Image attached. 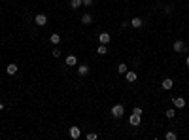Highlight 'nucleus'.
Here are the masks:
<instances>
[{
  "label": "nucleus",
  "mask_w": 189,
  "mask_h": 140,
  "mask_svg": "<svg viewBox=\"0 0 189 140\" xmlns=\"http://www.w3.org/2000/svg\"><path fill=\"white\" fill-rule=\"evenodd\" d=\"M95 0H83V6H93Z\"/></svg>",
  "instance_id": "nucleus-25"
},
{
  "label": "nucleus",
  "mask_w": 189,
  "mask_h": 140,
  "mask_svg": "<svg viewBox=\"0 0 189 140\" xmlns=\"http://www.w3.org/2000/svg\"><path fill=\"white\" fill-rule=\"evenodd\" d=\"M174 106L176 108H185V99L183 96H174Z\"/></svg>",
  "instance_id": "nucleus-10"
},
{
  "label": "nucleus",
  "mask_w": 189,
  "mask_h": 140,
  "mask_svg": "<svg viewBox=\"0 0 189 140\" xmlns=\"http://www.w3.org/2000/svg\"><path fill=\"white\" fill-rule=\"evenodd\" d=\"M80 136H81V129H80V127H70V138L77 140Z\"/></svg>",
  "instance_id": "nucleus-7"
},
{
  "label": "nucleus",
  "mask_w": 189,
  "mask_h": 140,
  "mask_svg": "<svg viewBox=\"0 0 189 140\" xmlns=\"http://www.w3.org/2000/svg\"><path fill=\"white\" fill-rule=\"evenodd\" d=\"M140 119H142V115L132 112V114H130V117H129V123H130L132 127H138V125H140Z\"/></svg>",
  "instance_id": "nucleus-4"
},
{
  "label": "nucleus",
  "mask_w": 189,
  "mask_h": 140,
  "mask_svg": "<svg viewBox=\"0 0 189 140\" xmlns=\"http://www.w3.org/2000/svg\"><path fill=\"white\" fill-rule=\"evenodd\" d=\"M164 13L170 15V13H172V6H164Z\"/></svg>",
  "instance_id": "nucleus-23"
},
{
  "label": "nucleus",
  "mask_w": 189,
  "mask_h": 140,
  "mask_svg": "<svg viewBox=\"0 0 189 140\" xmlns=\"http://www.w3.org/2000/svg\"><path fill=\"white\" fill-rule=\"evenodd\" d=\"M17 70H19V66H17L15 62H9L8 66H6V72L9 74V76H13V74H17Z\"/></svg>",
  "instance_id": "nucleus-8"
},
{
  "label": "nucleus",
  "mask_w": 189,
  "mask_h": 140,
  "mask_svg": "<svg viewBox=\"0 0 189 140\" xmlns=\"http://www.w3.org/2000/svg\"><path fill=\"white\" fill-rule=\"evenodd\" d=\"M110 40H112V38H110V34H108V32H100V34H98V42H100V44H110Z\"/></svg>",
  "instance_id": "nucleus-9"
},
{
  "label": "nucleus",
  "mask_w": 189,
  "mask_h": 140,
  "mask_svg": "<svg viewBox=\"0 0 189 140\" xmlns=\"http://www.w3.org/2000/svg\"><path fill=\"white\" fill-rule=\"evenodd\" d=\"M80 21H81V25H91L93 23V15L91 13H83Z\"/></svg>",
  "instance_id": "nucleus-11"
},
{
  "label": "nucleus",
  "mask_w": 189,
  "mask_h": 140,
  "mask_svg": "<svg viewBox=\"0 0 189 140\" xmlns=\"http://www.w3.org/2000/svg\"><path fill=\"white\" fill-rule=\"evenodd\" d=\"M132 112H134V114H140V115H142V112H144V110L140 108V106H134V110H132Z\"/></svg>",
  "instance_id": "nucleus-24"
},
{
  "label": "nucleus",
  "mask_w": 189,
  "mask_h": 140,
  "mask_svg": "<svg viewBox=\"0 0 189 140\" xmlns=\"http://www.w3.org/2000/svg\"><path fill=\"white\" fill-rule=\"evenodd\" d=\"M51 53H53V57H61V49H59V47H53Z\"/></svg>",
  "instance_id": "nucleus-22"
},
{
  "label": "nucleus",
  "mask_w": 189,
  "mask_h": 140,
  "mask_svg": "<svg viewBox=\"0 0 189 140\" xmlns=\"http://www.w3.org/2000/svg\"><path fill=\"white\" fill-rule=\"evenodd\" d=\"M136 78H138V76H136V72H130V70H127V72H125V80H127L129 83L136 81Z\"/></svg>",
  "instance_id": "nucleus-12"
},
{
  "label": "nucleus",
  "mask_w": 189,
  "mask_h": 140,
  "mask_svg": "<svg viewBox=\"0 0 189 140\" xmlns=\"http://www.w3.org/2000/svg\"><path fill=\"white\" fill-rule=\"evenodd\" d=\"M96 138H98L96 133H87V140H96Z\"/></svg>",
  "instance_id": "nucleus-21"
},
{
  "label": "nucleus",
  "mask_w": 189,
  "mask_h": 140,
  "mask_svg": "<svg viewBox=\"0 0 189 140\" xmlns=\"http://www.w3.org/2000/svg\"><path fill=\"white\" fill-rule=\"evenodd\" d=\"M110 114H112V117L119 119V117L125 115V106H123V104H114L112 108H110Z\"/></svg>",
  "instance_id": "nucleus-1"
},
{
  "label": "nucleus",
  "mask_w": 189,
  "mask_h": 140,
  "mask_svg": "<svg viewBox=\"0 0 189 140\" xmlns=\"http://www.w3.org/2000/svg\"><path fill=\"white\" fill-rule=\"evenodd\" d=\"M161 87H163L164 91H170V89L174 87V81H172L170 78H164V80L161 81Z\"/></svg>",
  "instance_id": "nucleus-5"
},
{
  "label": "nucleus",
  "mask_w": 189,
  "mask_h": 140,
  "mask_svg": "<svg viewBox=\"0 0 189 140\" xmlns=\"http://www.w3.org/2000/svg\"><path fill=\"white\" fill-rule=\"evenodd\" d=\"M87 74H89V66H87V64H80V66H77V76L85 78Z\"/></svg>",
  "instance_id": "nucleus-6"
},
{
  "label": "nucleus",
  "mask_w": 189,
  "mask_h": 140,
  "mask_svg": "<svg viewBox=\"0 0 189 140\" xmlns=\"http://www.w3.org/2000/svg\"><path fill=\"white\" fill-rule=\"evenodd\" d=\"M172 51L174 53H183L185 51V42L183 40H176L174 44H172Z\"/></svg>",
  "instance_id": "nucleus-2"
},
{
  "label": "nucleus",
  "mask_w": 189,
  "mask_h": 140,
  "mask_svg": "<svg viewBox=\"0 0 189 140\" xmlns=\"http://www.w3.org/2000/svg\"><path fill=\"white\" fill-rule=\"evenodd\" d=\"M127 70H129V66H127L125 62H119V64H117V72H119V74H123V76H125Z\"/></svg>",
  "instance_id": "nucleus-18"
},
{
  "label": "nucleus",
  "mask_w": 189,
  "mask_h": 140,
  "mask_svg": "<svg viewBox=\"0 0 189 140\" xmlns=\"http://www.w3.org/2000/svg\"><path fill=\"white\" fill-rule=\"evenodd\" d=\"M64 62H66V66H76V64H77V59H76V55H68Z\"/></svg>",
  "instance_id": "nucleus-14"
},
{
  "label": "nucleus",
  "mask_w": 189,
  "mask_h": 140,
  "mask_svg": "<svg viewBox=\"0 0 189 140\" xmlns=\"http://www.w3.org/2000/svg\"><path fill=\"white\" fill-rule=\"evenodd\" d=\"M185 66H187V68H189V55H187V57H185Z\"/></svg>",
  "instance_id": "nucleus-26"
},
{
  "label": "nucleus",
  "mask_w": 189,
  "mask_h": 140,
  "mask_svg": "<svg viewBox=\"0 0 189 140\" xmlns=\"http://www.w3.org/2000/svg\"><path fill=\"white\" fill-rule=\"evenodd\" d=\"M164 115H166V117H168V119H172V117L176 115V110H172V108H168V110H166V112H164Z\"/></svg>",
  "instance_id": "nucleus-20"
},
{
  "label": "nucleus",
  "mask_w": 189,
  "mask_h": 140,
  "mask_svg": "<svg viewBox=\"0 0 189 140\" xmlns=\"http://www.w3.org/2000/svg\"><path fill=\"white\" fill-rule=\"evenodd\" d=\"M83 6V0H70V8L72 9H77V8H81Z\"/></svg>",
  "instance_id": "nucleus-16"
},
{
  "label": "nucleus",
  "mask_w": 189,
  "mask_h": 140,
  "mask_svg": "<svg viewBox=\"0 0 189 140\" xmlns=\"http://www.w3.org/2000/svg\"><path fill=\"white\" fill-rule=\"evenodd\" d=\"M142 25H144V21H142L140 17H132V19H130V27H134V28H140Z\"/></svg>",
  "instance_id": "nucleus-13"
},
{
  "label": "nucleus",
  "mask_w": 189,
  "mask_h": 140,
  "mask_svg": "<svg viewBox=\"0 0 189 140\" xmlns=\"http://www.w3.org/2000/svg\"><path fill=\"white\" fill-rule=\"evenodd\" d=\"M0 112H2V110H0Z\"/></svg>",
  "instance_id": "nucleus-27"
},
{
  "label": "nucleus",
  "mask_w": 189,
  "mask_h": 140,
  "mask_svg": "<svg viewBox=\"0 0 189 140\" xmlns=\"http://www.w3.org/2000/svg\"><path fill=\"white\" fill-rule=\"evenodd\" d=\"M96 53H98V55H106V53H108V46H106V44H100V46L96 47Z\"/></svg>",
  "instance_id": "nucleus-17"
},
{
  "label": "nucleus",
  "mask_w": 189,
  "mask_h": 140,
  "mask_svg": "<svg viewBox=\"0 0 189 140\" xmlns=\"http://www.w3.org/2000/svg\"><path fill=\"white\" fill-rule=\"evenodd\" d=\"M49 42H51L53 46H59V44H61V36L57 34V32H53V34L49 36Z\"/></svg>",
  "instance_id": "nucleus-15"
},
{
  "label": "nucleus",
  "mask_w": 189,
  "mask_h": 140,
  "mask_svg": "<svg viewBox=\"0 0 189 140\" xmlns=\"http://www.w3.org/2000/svg\"><path fill=\"white\" fill-rule=\"evenodd\" d=\"M164 138H166V140H176V138H178V134H176L174 131H168V133L164 134Z\"/></svg>",
  "instance_id": "nucleus-19"
},
{
  "label": "nucleus",
  "mask_w": 189,
  "mask_h": 140,
  "mask_svg": "<svg viewBox=\"0 0 189 140\" xmlns=\"http://www.w3.org/2000/svg\"><path fill=\"white\" fill-rule=\"evenodd\" d=\"M34 23H36L38 27H46V23H47V15H46V13H38V15H34Z\"/></svg>",
  "instance_id": "nucleus-3"
}]
</instances>
